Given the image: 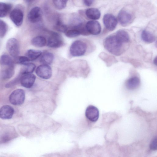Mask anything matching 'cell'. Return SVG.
<instances>
[{
  "mask_svg": "<svg viewBox=\"0 0 157 157\" xmlns=\"http://www.w3.org/2000/svg\"><path fill=\"white\" fill-rule=\"evenodd\" d=\"M85 14L89 18L94 20L99 19L101 16L100 11L97 8H89L85 11Z\"/></svg>",
  "mask_w": 157,
  "mask_h": 157,
  "instance_id": "cell-17",
  "label": "cell"
},
{
  "mask_svg": "<svg viewBox=\"0 0 157 157\" xmlns=\"http://www.w3.org/2000/svg\"><path fill=\"white\" fill-rule=\"evenodd\" d=\"M157 138H155L152 140L151 142L150 147L152 150H155L157 149Z\"/></svg>",
  "mask_w": 157,
  "mask_h": 157,
  "instance_id": "cell-32",
  "label": "cell"
},
{
  "mask_svg": "<svg viewBox=\"0 0 157 157\" xmlns=\"http://www.w3.org/2000/svg\"><path fill=\"white\" fill-rule=\"evenodd\" d=\"M8 29L7 24L3 21L0 20V38L4 37Z\"/></svg>",
  "mask_w": 157,
  "mask_h": 157,
  "instance_id": "cell-28",
  "label": "cell"
},
{
  "mask_svg": "<svg viewBox=\"0 0 157 157\" xmlns=\"http://www.w3.org/2000/svg\"><path fill=\"white\" fill-rule=\"evenodd\" d=\"M81 34L79 30L75 29L69 30L65 32L66 36L69 38H74Z\"/></svg>",
  "mask_w": 157,
  "mask_h": 157,
  "instance_id": "cell-27",
  "label": "cell"
},
{
  "mask_svg": "<svg viewBox=\"0 0 157 157\" xmlns=\"http://www.w3.org/2000/svg\"><path fill=\"white\" fill-rule=\"evenodd\" d=\"M14 113V110L11 106L4 105L0 108V118L3 119H10Z\"/></svg>",
  "mask_w": 157,
  "mask_h": 157,
  "instance_id": "cell-14",
  "label": "cell"
},
{
  "mask_svg": "<svg viewBox=\"0 0 157 157\" xmlns=\"http://www.w3.org/2000/svg\"><path fill=\"white\" fill-rule=\"evenodd\" d=\"M153 62H154V64L156 65V63H157L156 56L155 57V58L154 59V60H153Z\"/></svg>",
  "mask_w": 157,
  "mask_h": 157,
  "instance_id": "cell-34",
  "label": "cell"
},
{
  "mask_svg": "<svg viewBox=\"0 0 157 157\" xmlns=\"http://www.w3.org/2000/svg\"><path fill=\"white\" fill-rule=\"evenodd\" d=\"M42 54V52L39 50L34 49L28 50L26 53V56L29 61H33L39 57Z\"/></svg>",
  "mask_w": 157,
  "mask_h": 157,
  "instance_id": "cell-23",
  "label": "cell"
},
{
  "mask_svg": "<svg viewBox=\"0 0 157 157\" xmlns=\"http://www.w3.org/2000/svg\"><path fill=\"white\" fill-rule=\"evenodd\" d=\"M2 68L1 75L3 79L10 78L14 73V64L1 66Z\"/></svg>",
  "mask_w": 157,
  "mask_h": 157,
  "instance_id": "cell-15",
  "label": "cell"
},
{
  "mask_svg": "<svg viewBox=\"0 0 157 157\" xmlns=\"http://www.w3.org/2000/svg\"><path fill=\"white\" fill-rule=\"evenodd\" d=\"M86 29L89 34L94 35L99 34L101 31V27L100 23L95 20L90 21L85 24Z\"/></svg>",
  "mask_w": 157,
  "mask_h": 157,
  "instance_id": "cell-9",
  "label": "cell"
},
{
  "mask_svg": "<svg viewBox=\"0 0 157 157\" xmlns=\"http://www.w3.org/2000/svg\"><path fill=\"white\" fill-rule=\"evenodd\" d=\"M93 0H84L83 1L84 4L86 6H89L93 4Z\"/></svg>",
  "mask_w": 157,
  "mask_h": 157,
  "instance_id": "cell-33",
  "label": "cell"
},
{
  "mask_svg": "<svg viewBox=\"0 0 157 157\" xmlns=\"http://www.w3.org/2000/svg\"><path fill=\"white\" fill-rule=\"evenodd\" d=\"M32 44L38 47H42L47 44L45 38L42 36H38L33 38L31 41Z\"/></svg>",
  "mask_w": 157,
  "mask_h": 157,
  "instance_id": "cell-22",
  "label": "cell"
},
{
  "mask_svg": "<svg viewBox=\"0 0 157 157\" xmlns=\"http://www.w3.org/2000/svg\"><path fill=\"white\" fill-rule=\"evenodd\" d=\"M10 17L13 23L17 26H20L22 23L24 13L20 9L15 8L10 12Z\"/></svg>",
  "mask_w": 157,
  "mask_h": 157,
  "instance_id": "cell-6",
  "label": "cell"
},
{
  "mask_svg": "<svg viewBox=\"0 0 157 157\" xmlns=\"http://www.w3.org/2000/svg\"><path fill=\"white\" fill-rule=\"evenodd\" d=\"M25 98V92L22 89L14 90L10 94L9 99L10 102L14 105H20L23 104Z\"/></svg>",
  "mask_w": 157,
  "mask_h": 157,
  "instance_id": "cell-3",
  "label": "cell"
},
{
  "mask_svg": "<svg viewBox=\"0 0 157 157\" xmlns=\"http://www.w3.org/2000/svg\"><path fill=\"white\" fill-rule=\"evenodd\" d=\"M140 81L137 77H133L128 79L126 82V86L128 90H133L137 89L140 86Z\"/></svg>",
  "mask_w": 157,
  "mask_h": 157,
  "instance_id": "cell-16",
  "label": "cell"
},
{
  "mask_svg": "<svg viewBox=\"0 0 157 157\" xmlns=\"http://www.w3.org/2000/svg\"><path fill=\"white\" fill-rule=\"evenodd\" d=\"M14 62L11 58L8 55L4 54L0 57L1 66L13 64Z\"/></svg>",
  "mask_w": 157,
  "mask_h": 157,
  "instance_id": "cell-25",
  "label": "cell"
},
{
  "mask_svg": "<svg viewBox=\"0 0 157 157\" xmlns=\"http://www.w3.org/2000/svg\"><path fill=\"white\" fill-rule=\"evenodd\" d=\"M85 116L90 121L95 122L99 118V110L96 107L92 105H90L86 110Z\"/></svg>",
  "mask_w": 157,
  "mask_h": 157,
  "instance_id": "cell-11",
  "label": "cell"
},
{
  "mask_svg": "<svg viewBox=\"0 0 157 157\" xmlns=\"http://www.w3.org/2000/svg\"><path fill=\"white\" fill-rule=\"evenodd\" d=\"M63 43L62 37L58 33L52 32L47 42V46L53 48H58L61 46Z\"/></svg>",
  "mask_w": 157,
  "mask_h": 157,
  "instance_id": "cell-5",
  "label": "cell"
},
{
  "mask_svg": "<svg viewBox=\"0 0 157 157\" xmlns=\"http://www.w3.org/2000/svg\"><path fill=\"white\" fill-rule=\"evenodd\" d=\"M36 67L35 65L33 63H28L24 65L20 72V74L23 75L31 74L33 72Z\"/></svg>",
  "mask_w": 157,
  "mask_h": 157,
  "instance_id": "cell-24",
  "label": "cell"
},
{
  "mask_svg": "<svg viewBox=\"0 0 157 157\" xmlns=\"http://www.w3.org/2000/svg\"><path fill=\"white\" fill-rule=\"evenodd\" d=\"M87 49L86 44L83 42L78 40L74 41L70 48L71 55L73 56H80L83 55Z\"/></svg>",
  "mask_w": 157,
  "mask_h": 157,
  "instance_id": "cell-2",
  "label": "cell"
},
{
  "mask_svg": "<svg viewBox=\"0 0 157 157\" xmlns=\"http://www.w3.org/2000/svg\"><path fill=\"white\" fill-rule=\"evenodd\" d=\"M16 60L17 63L23 65L28 63L30 61L26 56H18Z\"/></svg>",
  "mask_w": 157,
  "mask_h": 157,
  "instance_id": "cell-30",
  "label": "cell"
},
{
  "mask_svg": "<svg viewBox=\"0 0 157 157\" xmlns=\"http://www.w3.org/2000/svg\"><path fill=\"white\" fill-rule=\"evenodd\" d=\"M118 19L121 25L123 26H126L131 22L132 16L126 11L121 10L118 14Z\"/></svg>",
  "mask_w": 157,
  "mask_h": 157,
  "instance_id": "cell-13",
  "label": "cell"
},
{
  "mask_svg": "<svg viewBox=\"0 0 157 157\" xmlns=\"http://www.w3.org/2000/svg\"><path fill=\"white\" fill-rule=\"evenodd\" d=\"M54 6L59 10H62L64 8L67 4V0H53L52 1Z\"/></svg>",
  "mask_w": 157,
  "mask_h": 157,
  "instance_id": "cell-26",
  "label": "cell"
},
{
  "mask_svg": "<svg viewBox=\"0 0 157 157\" xmlns=\"http://www.w3.org/2000/svg\"><path fill=\"white\" fill-rule=\"evenodd\" d=\"M42 16V12L40 8L37 6L34 7L29 12L28 18L31 22L36 23L40 20Z\"/></svg>",
  "mask_w": 157,
  "mask_h": 157,
  "instance_id": "cell-10",
  "label": "cell"
},
{
  "mask_svg": "<svg viewBox=\"0 0 157 157\" xmlns=\"http://www.w3.org/2000/svg\"><path fill=\"white\" fill-rule=\"evenodd\" d=\"M36 73L40 78L47 79L51 77L52 71L51 67L48 65L42 64L37 67Z\"/></svg>",
  "mask_w": 157,
  "mask_h": 157,
  "instance_id": "cell-7",
  "label": "cell"
},
{
  "mask_svg": "<svg viewBox=\"0 0 157 157\" xmlns=\"http://www.w3.org/2000/svg\"><path fill=\"white\" fill-rule=\"evenodd\" d=\"M123 44L115 35L107 37L103 42L105 49L110 53L116 56L119 55L121 53Z\"/></svg>",
  "mask_w": 157,
  "mask_h": 157,
  "instance_id": "cell-1",
  "label": "cell"
},
{
  "mask_svg": "<svg viewBox=\"0 0 157 157\" xmlns=\"http://www.w3.org/2000/svg\"><path fill=\"white\" fill-rule=\"evenodd\" d=\"M36 78V77L34 74H25L21 76L20 82L23 86L29 88L32 87L33 86Z\"/></svg>",
  "mask_w": 157,
  "mask_h": 157,
  "instance_id": "cell-12",
  "label": "cell"
},
{
  "mask_svg": "<svg viewBox=\"0 0 157 157\" xmlns=\"http://www.w3.org/2000/svg\"><path fill=\"white\" fill-rule=\"evenodd\" d=\"M141 38L144 41L147 43H153L156 40L155 36L151 33L146 30H144L142 32Z\"/></svg>",
  "mask_w": 157,
  "mask_h": 157,
  "instance_id": "cell-18",
  "label": "cell"
},
{
  "mask_svg": "<svg viewBox=\"0 0 157 157\" xmlns=\"http://www.w3.org/2000/svg\"><path fill=\"white\" fill-rule=\"evenodd\" d=\"M54 59V56L53 54L50 52H47L41 56L40 61L43 64L48 65L52 63Z\"/></svg>",
  "mask_w": 157,
  "mask_h": 157,
  "instance_id": "cell-20",
  "label": "cell"
},
{
  "mask_svg": "<svg viewBox=\"0 0 157 157\" xmlns=\"http://www.w3.org/2000/svg\"><path fill=\"white\" fill-rule=\"evenodd\" d=\"M12 7L10 4L0 2V17H5L10 12Z\"/></svg>",
  "mask_w": 157,
  "mask_h": 157,
  "instance_id": "cell-21",
  "label": "cell"
},
{
  "mask_svg": "<svg viewBox=\"0 0 157 157\" xmlns=\"http://www.w3.org/2000/svg\"><path fill=\"white\" fill-rule=\"evenodd\" d=\"M6 47L10 56L16 59L19 52V43L17 40L14 38L8 40L6 43Z\"/></svg>",
  "mask_w": 157,
  "mask_h": 157,
  "instance_id": "cell-4",
  "label": "cell"
},
{
  "mask_svg": "<svg viewBox=\"0 0 157 157\" xmlns=\"http://www.w3.org/2000/svg\"><path fill=\"white\" fill-rule=\"evenodd\" d=\"M103 21L106 28L111 31L115 29L117 23L116 18L110 13H106L104 15Z\"/></svg>",
  "mask_w": 157,
  "mask_h": 157,
  "instance_id": "cell-8",
  "label": "cell"
},
{
  "mask_svg": "<svg viewBox=\"0 0 157 157\" xmlns=\"http://www.w3.org/2000/svg\"><path fill=\"white\" fill-rule=\"evenodd\" d=\"M21 75H20L19 76H18L15 79L7 83L6 84V87H10L15 84L19 80L20 81V79L21 77Z\"/></svg>",
  "mask_w": 157,
  "mask_h": 157,
  "instance_id": "cell-31",
  "label": "cell"
},
{
  "mask_svg": "<svg viewBox=\"0 0 157 157\" xmlns=\"http://www.w3.org/2000/svg\"><path fill=\"white\" fill-rule=\"evenodd\" d=\"M115 36L123 44L128 43L129 41V35L128 33L124 30L121 29L117 31Z\"/></svg>",
  "mask_w": 157,
  "mask_h": 157,
  "instance_id": "cell-19",
  "label": "cell"
},
{
  "mask_svg": "<svg viewBox=\"0 0 157 157\" xmlns=\"http://www.w3.org/2000/svg\"><path fill=\"white\" fill-rule=\"evenodd\" d=\"M56 28L58 30L62 32H66L67 29L66 26L59 20L57 21L56 24Z\"/></svg>",
  "mask_w": 157,
  "mask_h": 157,
  "instance_id": "cell-29",
  "label": "cell"
}]
</instances>
